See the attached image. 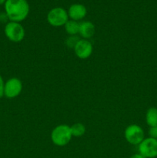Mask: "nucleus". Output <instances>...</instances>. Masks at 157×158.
Returning a JSON list of instances; mask_svg holds the SVG:
<instances>
[{
  "label": "nucleus",
  "instance_id": "nucleus-1",
  "mask_svg": "<svg viewBox=\"0 0 157 158\" xmlns=\"http://www.w3.org/2000/svg\"><path fill=\"white\" fill-rule=\"evenodd\" d=\"M5 12L9 21L20 23L27 18L29 13V5L26 0H6Z\"/></svg>",
  "mask_w": 157,
  "mask_h": 158
},
{
  "label": "nucleus",
  "instance_id": "nucleus-2",
  "mask_svg": "<svg viewBox=\"0 0 157 158\" xmlns=\"http://www.w3.org/2000/svg\"><path fill=\"white\" fill-rule=\"evenodd\" d=\"M72 135L70 127L66 124H60L55 127L51 133V140L58 147H64L70 142Z\"/></svg>",
  "mask_w": 157,
  "mask_h": 158
},
{
  "label": "nucleus",
  "instance_id": "nucleus-3",
  "mask_svg": "<svg viewBox=\"0 0 157 158\" xmlns=\"http://www.w3.org/2000/svg\"><path fill=\"white\" fill-rule=\"evenodd\" d=\"M4 32L9 41L12 43H20L25 37V29L20 23L9 21L5 26Z\"/></svg>",
  "mask_w": 157,
  "mask_h": 158
},
{
  "label": "nucleus",
  "instance_id": "nucleus-4",
  "mask_svg": "<svg viewBox=\"0 0 157 158\" xmlns=\"http://www.w3.org/2000/svg\"><path fill=\"white\" fill-rule=\"evenodd\" d=\"M69 20V15L66 9L62 7L52 9L47 15V21L49 25L54 27L64 26Z\"/></svg>",
  "mask_w": 157,
  "mask_h": 158
},
{
  "label": "nucleus",
  "instance_id": "nucleus-5",
  "mask_svg": "<svg viewBox=\"0 0 157 158\" xmlns=\"http://www.w3.org/2000/svg\"><path fill=\"white\" fill-rule=\"evenodd\" d=\"M144 131L137 124H131L126 128L124 132L126 141L132 145H139L144 140Z\"/></svg>",
  "mask_w": 157,
  "mask_h": 158
},
{
  "label": "nucleus",
  "instance_id": "nucleus-6",
  "mask_svg": "<svg viewBox=\"0 0 157 158\" xmlns=\"http://www.w3.org/2000/svg\"><path fill=\"white\" fill-rule=\"evenodd\" d=\"M139 153L145 158H155L157 157V140L148 137L145 138L139 144Z\"/></svg>",
  "mask_w": 157,
  "mask_h": 158
},
{
  "label": "nucleus",
  "instance_id": "nucleus-7",
  "mask_svg": "<svg viewBox=\"0 0 157 158\" xmlns=\"http://www.w3.org/2000/svg\"><path fill=\"white\" fill-rule=\"evenodd\" d=\"M22 83L17 77H12L5 83L4 96L8 99H14L22 91Z\"/></svg>",
  "mask_w": 157,
  "mask_h": 158
},
{
  "label": "nucleus",
  "instance_id": "nucleus-8",
  "mask_svg": "<svg viewBox=\"0 0 157 158\" xmlns=\"http://www.w3.org/2000/svg\"><path fill=\"white\" fill-rule=\"evenodd\" d=\"M74 51L78 58L81 60H86L92 55L93 46L89 40L80 39L74 47Z\"/></svg>",
  "mask_w": 157,
  "mask_h": 158
},
{
  "label": "nucleus",
  "instance_id": "nucleus-9",
  "mask_svg": "<svg viewBox=\"0 0 157 158\" xmlns=\"http://www.w3.org/2000/svg\"><path fill=\"white\" fill-rule=\"evenodd\" d=\"M86 14H87V9H86V6L83 4H79V3L71 5L68 10L69 18L77 22L84 19Z\"/></svg>",
  "mask_w": 157,
  "mask_h": 158
},
{
  "label": "nucleus",
  "instance_id": "nucleus-10",
  "mask_svg": "<svg viewBox=\"0 0 157 158\" xmlns=\"http://www.w3.org/2000/svg\"><path fill=\"white\" fill-rule=\"evenodd\" d=\"M95 32V26L92 23L89 21H84L79 23V31L78 34L82 39L89 40L92 38Z\"/></svg>",
  "mask_w": 157,
  "mask_h": 158
},
{
  "label": "nucleus",
  "instance_id": "nucleus-11",
  "mask_svg": "<svg viewBox=\"0 0 157 158\" xmlns=\"http://www.w3.org/2000/svg\"><path fill=\"white\" fill-rule=\"evenodd\" d=\"M146 121L148 126H157V108L150 107L148 109L146 114Z\"/></svg>",
  "mask_w": 157,
  "mask_h": 158
},
{
  "label": "nucleus",
  "instance_id": "nucleus-12",
  "mask_svg": "<svg viewBox=\"0 0 157 158\" xmlns=\"http://www.w3.org/2000/svg\"><path fill=\"white\" fill-rule=\"evenodd\" d=\"M65 30L69 35H76L79 31V23L75 20H68L64 26Z\"/></svg>",
  "mask_w": 157,
  "mask_h": 158
},
{
  "label": "nucleus",
  "instance_id": "nucleus-13",
  "mask_svg": "<svg viewBox=\"0 0 157 158\" xmlns=\"http://www.w3.org/2000/svg\"><path fill=\"white\" fill-rule=\"evenodd\" d=\"M72 137H80L86 133V127L82 123H75L70 127Z\"/></svg>",
  "mask_w": 157,
  "mask_h": 158
},
{
  "label": "nucleus",
  "instance_id": "nucleus-14",
  "mask_svg": "<svg viewBox=\"0 0 157 158\" xmlns=\"http://www.w3.org/2000/svg\"><path fill=\"white\" fill-rule=\"evenodd\" d=\"M79 40L80 39L77 35H69L66 40V45L70 49H72V48L74 49V47Z\"/></svg>",
  "mask_w": 157,
  "mask_h": 158
},
{
  "label": "nucleus",
  "instance_id": "nucleus-15",
  "mask_svg": "<svg viewBox=\"0 0 157 158\" xmlns=\"http://www.w3.org/2000/svg\"><path fill=\"white\" fill-rule=\"evenodd\" d=\"M149 137L156 139L157 140V126L151 127L149 130Z\"/></svg>",
  "mask_w": 157,
  "mask_h": 158
},
{
  "label": "nucleus",
  "instance_id": "nucleus-16",
  "mask_svg": "<svg viewBox=\"0 0 157 158\" xmlns=\"http://www.w3.org/2000/svg\"><path fill=\"white\" fill-rule=\"evenodd\" d=\"M4 86H5V82L3 80V78L2 76L0 75V98L4 96Z\"/></svg>",
  "mask_w": 157,
  "mask_h": 158
},
{
  "label": "nucleus",
  "instance_id": "nucleus-17",
  "mask_svg": "<svg viewBox=\"0 0 157 158\" xmlns=\"http://www.w3.org/2000/svg\"><path fill=\"white\" fill-rule=\"evenodd\" d=\"M9 19L7 15H6V12H1L0 13V23H7V21Z\"/></svg>",
  "mask_w": 157,
  "mask_h": 158
},
{
  "label": "nucleus",
  "instance_id": "nucleus-18",
  "mask_svg": "<svg viewBox=\"0 0 157 158\" xmlns=\"http://www.w3.org/2000/svg\"><path fill=\"white\" fill-rule=\"evenodd\" d=\"M129 158H145V157H143V155H141L139 153H138V154H133V155H132Z\"/></svg>",
  "mask_w": 157,
  "mask_h": 158
},
{
  "label": "nucleus",
  "instance_id": "nucleus-19",
  "mask_svg": "<svg viewBox=\"0 0 157 158\" xmlns=\"http://www.w3.org/2000/svg\"><path fill=\"white\" fill-rule=\"evenodd\" d=\"M6 0H0V6H1V5L5 4V3H6Z\"/></svg>",
  "mask_w": 157,
  "mask_h": 158
}]
</instances>
